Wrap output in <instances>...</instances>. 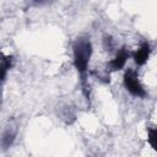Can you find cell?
Here are the masks:
<instances>
[{
    "label": "cell",
    "mask_w": 157,
    "mask_h": 157,
    "mask_svg": "<svg viewBox=\"0 0 157 157\" xmlns=\"http://www.w3.org/2000/svg\"><path fill=\"white\" fill-rule=\"evenodd\" d=\"M91 53H92V49H91L90 40L85 39V38H80L74 44V61H75V66L77 67V70L81 74H83L87 70Z\"/></svg>",
    "instance_id": "cell-1"
},
{
    "label": "cell",
    "mask_w": 157,
    "mask_h": 157,
    "mask_svg": "<svg viewBox=\"0 0 157 157\" xmlns=\"http://www.w3.org/2000/svg\"><path fill=\"white\" fill-rule=\"evenodd\" d=\"M124 82H125V86L128 88V91L130 93H132L134 96H137V97H144L146 93H145V90L142 88V86L140 85L139 80H137V76L134 71H128L125 74V78H124Z\"/></svg>",
    "instance_id": "cell-2"
},
{
    "label": "cell",
    "mask_w": 157,
    "mask_h": 157,
    "mask_svg": "<svg viewBox=\"0 0 157 157\" xmlns=\"http://www.w3.org/2000/svg\"><path fill=\"white\" fill-rule=\"evenodd\" d=\"M128 55H129V54H128L125 50L119 52L118 55L109 63V66L112 67V70H119V69H121V67L125 65V63H126Z\"/></svg>",
    "instance_id": "cell-3"
},
{
    "label": "cell",
    "mask_w": 157,
    "mask_h": 157,
    "mask_svg": "<svg viewBox=\"0 0 157 157\" xmlns=\"http://www.w3.org/2000/svg\"><path fill=\"white\" fill-rule=\"evenodd\" d=\"M148 53H150V47H148L147 43H144L142 47H141L140 49H137V52L134 54L135 61H136L137 64H140V65L144 64V63L147 60V58H148Z\"/></svg>",
    "instance_id": "cell-4"
},
{
    "label": "cell",
    "mask_w": 157,
    "mask_h": 157,
    "mask_svg": "<svg viewBox=\"0 0 157 157\" xmlns=\"http://www.w3.org/2000/svg\"><path fill=\"white\" fill-rule=\"evenodd\" d=\"M148 140H150V144L157 148V130H150L148 132Z\"/></svg>",
    "instance_id": "cell-5"
}]
</instances>
